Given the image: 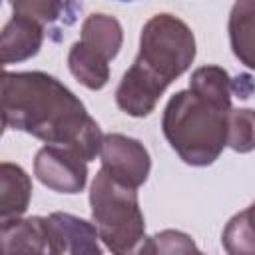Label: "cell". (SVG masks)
<instances>
[{"instance_id": "1", "label": "cell", "mask_w": 255, "mask_h": 255, "mask_svg": "<svg viewBox=\"0 0 255 255\" xmlns=\"http://www.w3.org/2000/svg\"><path fill=\"white\" fill-rule=\"evenodd\" d=\"M0 112L8 128L68 147L86 163L100 153L104 137L100 126L82 100L46 72H4Z\"/></svg>"}, {"instance_id": "2", "label": "cell", "mask_w": 255, "mask_h": 255, "mask_svg": "<svg viewBox=\"0 0 255 255\" xmlns=\"http://www.w3.org/2000/svg\"><path fill=\"white\" fill-rule=\"evenodd\" d=\"M227 114L191 90L175 92L165 104L161 131L171 149L195 167L211 165L227 145Z\"/></svg>"}, {"instance_id": "3", "label": "cell", "mask_w": 255, "mask_h": 255, "mask_svg": "<svg viewBox=\"0 0 255 255\" xmlns=\"http://www.w3.org/2000/svg\"><path fill=\"white\" fill-rule=\"evenodd\" d=\"M92 219L98 237L112 253H131L145 239V221L137 191L100 169L90 187Z\"/></svg>"}, {"instance_id": "4", "label": "cell", "mask_w": 255, "mask_h": 255, "mask_svg": "<svg viewBox=\"0 0 255 255\" xmlns=\"http://www.w3.org/2000/svg\"><path fill=\"white\" fill-rule=\"evenodd\" d=\"M195 60V36L191 28L173 14L151 16L139 36V54L133 60L151 76L169 86L189 70Z\"/></svg>"}, {"instance_id": "5", "label": "cell", "mask_w": 255, "mask_h": 255, "mask_svg": "<svg viewBox=\"0 0 255 255\" xmlns=\"http://www.w3.org/2000/svg\"><path fill=\"white\" fill-rule=\"evenodd\" d=\"M98 155L102 159V169L112 179L133 189L145 183L151 169V159L143 143L124 133L104 135Z\"/></svg>"}, {"instance_id": "6", "label": "cell", "mask_w": 255, "mask_h": 255, "mask_svg": "<svg viewBox=\"0 0 255 255\" xmlns=\"http://www.w3.org/2000/svg\"><path fill=\"white\" fill-rule=\"evenodd\" d=\"M34 175L48 189L72 195L86 187L88 163L68 147L46 143L34 157Z\"/></svg>"}, {"instance_id": "7", "label": "cell", "mask_w": 255, "mask_h": 255, "mask_svg": "<svg viewBox=\"0 0 255 255\" xmlns=\"http://www.w3.org/2000/svg\"><path fill=\"white\" fill-rule=\"evenodd\" d=\"M48 253L52 255H100L98 229L94 223L72 213H50L44 217Z\"/></svg>"}, {"instance_id": "8", "label": "cell", "mask_w": 255, "mask_h": 255, "mask_svg": "<svg viewBox=\"0 0 255 255\" xmlns=\"http://www.w3.org/2000/svg\"><path fill=\"white\" fill-rule=\"evenodd\" d=\"M167 86L161 80L133 62L122 76V82L116 90V104L131 118H145L155 110Z\"/></svg>"}, {"instance_id": "9", "label": "cell", "mask_w": 255, "mask_h": 255, "mask_svg": "<svg viewBox=\"0 0 255 255\" xmlns=\"http://www.w3.org/2000/svg\"><path fill=\"white\" fill-rule=\"evenodd\" d=\"M44 42L42 24L14 14L0 32V60L4 64H20L34 58Z\"/></svg>"}, {"instance_id": "10", "label": "cell", "mask_w": 255, "mask_h": 255, "mask_svg": "<svg viewBox=\"0 0 255 255\" xmlns=\"http://www.w3.org/2000/svg\"><path fill=\"white\" fill-rule=\"evenodd\" d=\"M0 253H48L44 217L0 221Z\"/></svg>"}, {"instance_id": "11", "label": "cell", "mask_w": 255, "mask_h": 255, "mask_svg": "<svg viewBox=\"0 0 255 255\" xmlns=\"http://www.w3.org/2000/svg\"><path fill=\"white\" fill-rule=\"evenodd\" d=\"M32 199L30 175L12 161L0 163V221L22 217Z\"/></svg>"}, {"instance_id": "12", "label": "cell", "mask_w": 255, "mask_h": 255, "mask_svg": "<svg viewBox=\"0 0 255 255\" xmlns=\"http://www.w3.org/2000/svg\"><path fill=\"white\" fill-rule=\"evenodd\" d=\"M80 42L102 56L104 60H114L124 44V30L122 24L108 14H90L82 22V36Z\"/></svg>"}, {"instance_id": "13", "label": "cell", "mask_w": 255, "mask_h": 255, "mask_svg": "<svg viewBox=\"0 0 255 255\" xmlns=\"http://www.w3.org/2000/svg\"><path fill=\"white\" fill-rule=\"evenodd\" d=\"M68 68L72 76L88 90H102L110 80V64L96 52L88 50L80 40L68 52Z\"/></svg>"}, {"instance_id": "14", "label": "cell", "mask_w": 255, "mask_h": 255, "mask_svg": "<svg viewBox=\"0 0 255 255\" xmlns=\"http://www.w3.org/2000/svg\"><path fill=\"white\" fill-rule=\"evenodd\" d=\"M189 90L205 102L231 110V78L219 66H201L189 78Z\"/></svg>"}, {"instance_id": "15", "label": "cell", "mask_w": 255, "mask_h": 255, "mask_svg": "<svg viewBox=\"0 0 255 255\" xmlns=\"http://www.w3.org/2000/svg\"><path fill=\"white\" fill-rule=\"evenodd\" d=\"M253 0H235L229 16V38L233 54L253 68Z\"/></svg>"}, {"instance_id": "16", "label": "cell", "mask_w": 255, "mask_h": 255, "mask_svg": "<svg viewBox=\"0 0 255 255\" xmlns=\"http://www.w3.org/2000/svg\"><path fill=\"white\" fill-rule=\"evenodd\" d=\"M253 124H255L253 110H249V108L229 110V114H227V145L233 151L249 153L253 149V145H255Z\"/></svg>"}, {"instance_id": "17", "label": "cell", "mask_w": 255, "mask_h": 255, "mask_svg": "<svg viewBox=\"0 0 255 255\" xmlns=\"http://www.w3.org/2000/svg\"><path fill=\"white\" fill-rule=\"evenodd\" d=\"M251 213L247 207L243 213H237L223 231V245L229 253H251L253 251V229H251Z\"/></svg>"}, {"instance_id": "18", "label": "cell", "mask_w": 255, "mask_h": 255, "mask_svg": "<svg viewBox=\"0 0 255 255\" xmlns=\"http://www.w3.org/2000/svg\"><path fill=\"white\" fill-rule=\"evenodd\" d=\"M14 14L32 18L40 24H50L60 18L64 0H8Z\"/></svg>"}, {"instance_id": "19", "label": "cell", "mask_w": 255, "mask_h": 255, "mask_svg": "<svg viewBox=\"0 0 255 255\" xmlns=\"http://www.w3.org/2000/svg\"><path fill=\"white\" fill-rule=\"evenodd\" d=\"M139 251L141 253H187V251H197V247L189 235L169 229L149 237V243L141 245Z\"/></svg>"}, {"instance_id": "20", "label": "cell", "mask_w": 255, "mask_h": 255, "mask_svg": "<svg viewBox=\"0 0 255 255\" xmlns=\"http://www.w3.org/2000/svg\"><path fill=\"white\" fill-rule=\"evenodd\" d=\"M4 129H6V122H4V116H2V112H0V137H2Z\"/></svg>"}, {"instance_id": "21", "label": "cell", "mask_w": 255, "mask_h": 255, "mask_svg": "<svg viewBox=\"0 0 255 255\" xmlns=\"http://www.w3.org/2000/svg\"><path fill=\"white\" fill-rule=\"evenodd\" d=\"M2 74H4V62L0 60V78H2Z\"/></svg>"}, {"instance_id": "22", "label": "cell", "mask_w": 255, "mask_h": 255, "mask_svg": "<svg viewBox=\"0 0 255 255\" xmlns=\"http://www.w3.org/2000/svg\"><path fill=\"white\" fill-rule=\"evenodd\" d=\"M120 2H131V0H120Z\"/></svg>"}]
</instances>
